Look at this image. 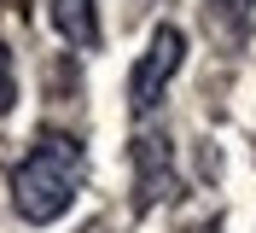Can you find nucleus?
Returning a JSON list of instances; mask_svg holds the SVG:
<instances>
[{
    "instance_id": "2",
    "label": "nucleus",
    "mask_w": 256,
    "mask_h": 233,
    "mask_svg": "<svg viewBox=\"0 0 256 233\" xmlns=\"http://www.w3.org/2000/svg\"><path fill=\"white\" fill-rule=\"evenodd\" d=\"M180 59H186V35L175 30V24H163L158 35H152V47L140 53V64H134V76H128V111L134 117H152L163 99V88L175 82Z\"/></svg>"
},
{
    "instance_id": "5",
    "label": "nucleus",
    "mask_w": 256,
    "mask_h": 233,
    "mask_svg": "<svg viewBox=\"0 0 256 233\" xmlns=\"http://www.w3.org/2000/svg\"><path fill=\"white\" fill-rule=\"evenodd\" d=\"M210 12H216L222 24H233V30L244 35V24H250V12H256V0H210Z\"/></svg>"
},
{
    "instance_id": "7",
    "label": "nucleus",
    "mask_w": 256,
    "mask_h": 233,
    "mask_svg": "<svg viewBox=\"0 0 256 233\" xmlns=\"http://www.w3.org/2000/svg\"><path fill=\"white\" fill-rule=\"evenodd\" d=\"M192 233H222V221H204V227H192Z\"/></svg>"
},
{
    "instance_id": "6",
    "label": "nucleus",
    "mask_w": 256,
    "mask_h": 233,
    "mask_svg": "<svg viewBox=\"0 0 256 233\" xmlns=\"http://www.w3.org/2000/svg\"><path fill=\"white\" fill-rule=\"evenodd\" d=\"M12 99H18V70H12V47L0 41V117L12 111Z\"/></svg>"
},
{
    "instance_id": "1",
    "label": "nucleus",
    "mask_w": 256,
    "mask_h": 233,
    "mask_svg": "<svg viewBox=\"0 0 256 233\" xmlns=\"http://www.w3.org/2000/svg\"><path fill=\"white\" fill-rule=\"evenodd\" d=\"M82 192V140L76 134H41L30 146V157L12 169V204L18 216L47 227L58 221Z\"/></svg>"
},
{
    "instance_id": "4",
    "label": "nucleus",
    "mask_w": 256,
    "mask_h": 233,
    "mask_svg": "<svg viewBox=\"0 0 256 233\" xmlns=\"http://www.w3.org/2000/svg\"><path fill=\"white\" fill-rule=\"evenodd\" d=\"M47 18H52V30H58L70 47H99V12H94V0H47Z\"/></svg>"
},
{
    "instance_id": "3",
    "label": "nucleus",
    "mask_w": 256,
    "mask_h": 233,
    "mask_svg": "<svg viewBox=\"0 0 256 233\" xmlns=\"http://www.w3.org/2000/svg\"><path fill=\"white\" fill-rule=\"evenodd\" d=\"M175 146H169V134H158V128H146V134H134V204L140 210H152V204L175 198Z\"/></svg>"
}]
</instances>
